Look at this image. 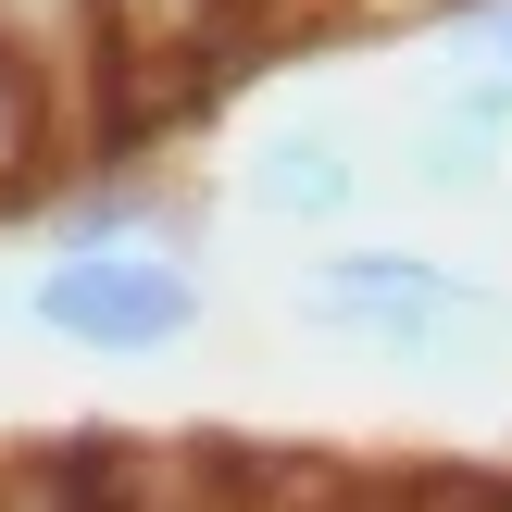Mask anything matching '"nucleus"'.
<instances>
[{"mask_svg":"<svg viewBox=\"0 0 512 512\" xmlns=\"http://www.w3.org/2000/svg\"><path fill=\"white\" fill-rule=\"evenodd\" d=\"M288 313L350 350H388V363H488V350H512V300L488 275H463L450 250H313Z\"/></svg>","mask_w":512,"mask_h":512,"instance_id":"nucleus-1","label":"nucleus"},{"mask_svg":"<svg viewBox=\"0 0 512 512\" xmlns=\"http://www.w3.org/2000/svg\"><path fill=\"white\" fill-rule=\"evenodd\" d=\"M200 313H213L200 263L138 250V238H63L25 275V325L63 338V350H100V363H150V350H175Z\"/></svg>","mask_w":512,"mask_h":512,"instance_id":"nucleus-2","label":"nucleus"},{"mask_svg":"<svg viewBox=\"0 0 512 512\" xmlns=\"http://www.w3.org/2000/svg\"><path fill=\"white\" fill-rule=\"evenodd\" d=\"M238 200L263 225H288V238H338V225L363 213V150H350V125H275L238 163Z\"/></svg>","mask_w":512,"mask_h":512,"instance_id":"nucleus-3","label":"nucleus"},{"mask_svg":"<svg viewBox=\"0 0 512 512\" xmlns=\"http://www.w3.org/2000/svg\"><path fill=\"white\" fill-rule=\"evenodd\" d=\"M400 188H425V200H500L512 188V138H488V125H463V113H425L413 138H400Z\"/></svg>","mask_w":512,"mask_h":512,"instance_id":"nucleus-4","label":"nucleus"},{"mask_svg":"<svg viewBox=\"0 0 512 512\" xmlns=\"http://www.w3.org/2000/svg\"><path fill=\"white\" fill-rule=\"evenodd\" d=\"M438 50H463V63H488V75H512V0H463V13L438 25Z\"/></svg>","mask_w":512,"mask_h":512,"instance_id":"nucleus-5","label":"nucleus"}]
</instances>
